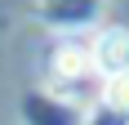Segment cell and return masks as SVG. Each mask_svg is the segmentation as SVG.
Segmentation results:
<instances>
[{
  "label": "cell",
  "mask_w": 129,
  "mask_h": 125,
  "mask_svg": "<svg viewBox=\"0 0 129 125\" xmlns=\"http://www.w3.org/2000/svg\"><path fill=\"white\" fill-rule=\"evenodd\" d=\"M93 58L89 49H76V45H67V49L53 54V89H58V98H85V85L93 80Z\"/></svg>",
  "instance_id": "6da1fadb"
},
{
  "label": "cell",
  "mask_w": 129,
  "mask_h": 125,
  "mask_svg": "<svg viewBox=\"0 0 129 125\" xmlns=\"http://www.w3.org/2000/svg\"><path fill=\"white\" fill-rule=\"evenodd\" d=\"M103 107L129 116V72H125V76H107V85H103Z\"/></svg>",
  "instance_id": "3957f363"
},
{
  "label": "cell",
  "mask_w": 129,
  "mask_h": 125,
  "mask_svg": "<svg viewBox=\"0 0 129 125\" xmlns=\"http://www.w3.org/2000/svg\"><path fill=\"white\" fill-rule=\"evenodd\" d=\"M93 62H98V72L103 76H125L129 72V31L125 27H107L103 36L93 40Z\"/></svg>",
  "instance_id": "7a4b0ae2"
},
{
  "label": "cell",
  "mask_w": 129,
  "mask_h": 125,
  "mask_svg": "<svg viewBox=\"0 0 129 125\" xmlns=\"http://www.w3.org/2000/svg\"><path fill=\"white\" fill-rule=\"evenodd\" d=\"M89 125H129L125 112H111V107H98V116H93Z\"/></svg>",
  "instance_id": "277c9868"
}]
</instances>
